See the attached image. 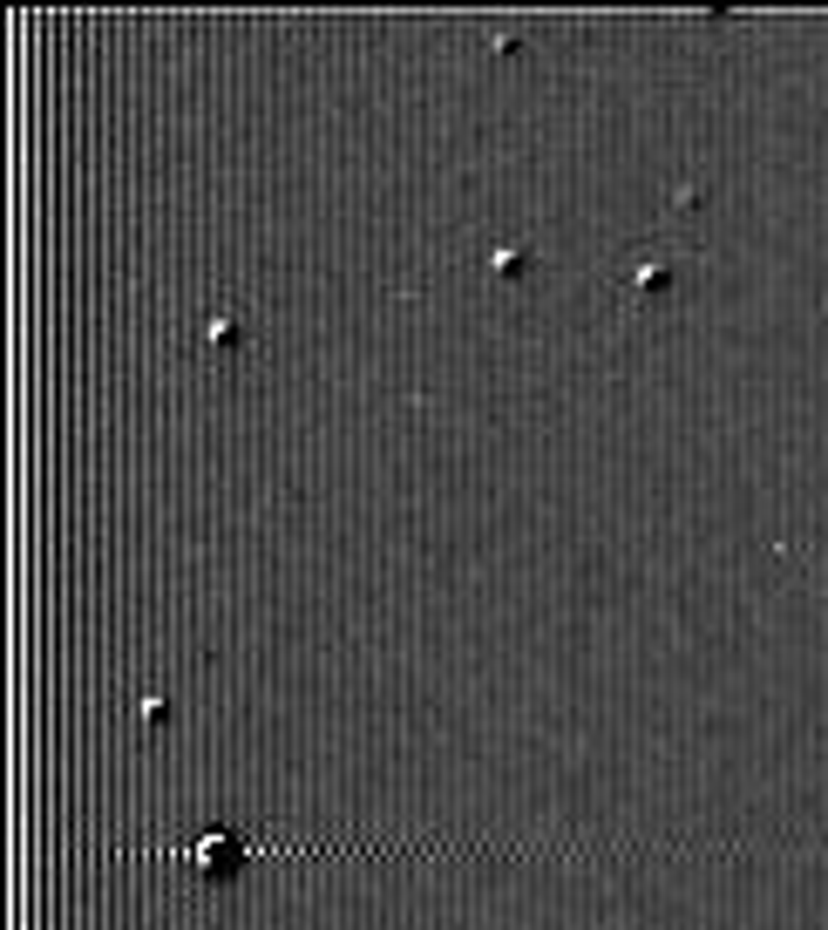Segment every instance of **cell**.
Here are the masks:
<instances>
[{
    "mask_svg": "<svg viewBox=\"0 0 828 930\" xmlns=\"http://www.w3.org/2000/svg\"><path fill=\"white\" fill-rule=\"evenodd\" d=\"M672 285H679V252H632V265H625V293H632L638 306L666 299Z\"/></svg>",
    "mask_w": 828,
    "mask_h": 930,
    "instance_id": "cell-1",
    "label": "cell"
},
{
    "mask_svg": "<svg viewBox=\"0 0 828 930\" xmlns=\"http://www.w3.org/2000/svg\"><path fill=\"white\" fill-rule=\"evenodd\" d=\"M211 347H218V353L231 347L238 353V319H211Z\"/></svg>",
    "mask_w": 828,
    "mask_h": 930,
    "instance_id": "cell-2",
    "label": "cell"
}]
</instances>
